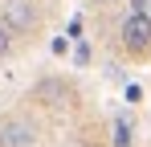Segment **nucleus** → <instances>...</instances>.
<instances>
[{
    "instance_id": "6",
    "label": "nucleus",
    "mask_w": 151,
    "mask_h": 147,
    "mask_svg": "<svg viewBox=\"0 0 151 147\" xmlns=\"http://www.w3.org/2000/svg\"><path fill=\"white\" fill-rule=\"evenodd\" d=\"M12 37H17V33H12L8 24L0 21V57H8V49H12Z\"/></svg>"
},
{
    "instance_id": "4",
    "label": "nucleus",
    "mask_w": 151,
    "mask_h": 147,
    "mask_svg": "<svg viewBox=\"0 0 151 147\" xmlns=\"http://www.w3.org/2000/svg\"><path fill=\"white\" fill-rule=\"evenodd\" d=\"M65 94H70V86H65V82H57V78L41 82V86L33 90V98H37V102H45V106H57V102H61Z\"/></svg>"
},
{
    "instance_id": "2",
    "label": "nucleus",
    "mask_w": 151,
    "mask_h": 147,
    "mask_svg": "<svg viewBox=\"0 0 151 147\" xmlns=\"http://www.w3.org/2000/svg\"><path fill=\"white\" fill-rule=\"evenodd\" d=\"M0 21L8 24L17 37H33L41 29V12H37L33 0H4L0 4Z\"/></svg>"
},
{
    "instance_id": "5",
    "label": "nucleus",
    "mask_w": 151,
    "mask_h": 147,
    "mask_svg": "<svg viewBox=\"0 0 151 147\" xmlns=\"http://www.w3.org/2000/svg\"><path fill=\"white\" fill-rule=\"evenodd\" d=\"M127 143H131V122L119 119L114 122V147H127Z\"/></svg>"
},
{
    "instance_id": "1",
    "label": "nucleus",
    "mask_w": 151,
    "mask_h": 147,
    "mask_svg": "<svg viewBox=\"0 0 151 147\" xmlns=\"http://www.w3.org/2000/svg\"><path fill=\"white\" fill-rule=\"evenodd\" d=\"M119 45L131 53V57H147L151 53V21H143L139 12L127 8L119 17Z\"/></svg>"
},
{
    "instance_id": "7",
    "label": "nucleus",
    "mask_w": 151,
    "mask_h": 147,
    "mask_svg": "<svg viewBox=\"0 0 151 147\" xmlns=\"http://www.w3.org/2000/svg\"><path fill=\"white\" fill-rule=\"evenodd\" d=\"M127 8H131V12H139L143 21H151V0H131Z\"/></svg>"
},
{
    "instance_id": "3",
    "label": "nucleus",
    "mask_w": 151,
    "mask_h": 147,
    "mask_svg": "<svg viewBox=\"0 0 151 147\" xmlns=\"http://www.w3.org/2000/svg\"><path fill=\"white\" fill-rule=\"evenodd\" d=\"M0 147H37V122L29 115L0 119Z\"/></svg>"
},
{
    "instance_id": "8",
    "label": "nucleus",
    "mask_w": 151,
    "mask_h": 147,
    "mask_svg": "<svg viewBox=\"0 0 151 147\" xmlns=\"http://www.w3.org/2000/svg\"><path fill=\"white\" fill-rule=\"evenodd\" d=\"M90 4H98V8H110V4H119V0H90Z\"/></svg>"
}]
</instances>
